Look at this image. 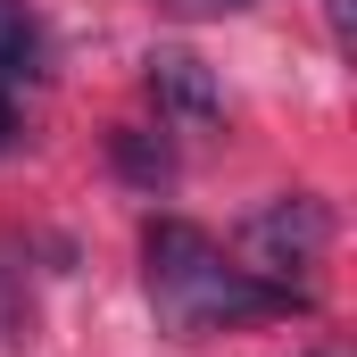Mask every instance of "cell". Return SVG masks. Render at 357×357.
Returning a JSON list of instances; mask_svg holds the SVG:
<instances>
[{"instance_id":"obj_1","label":"cell","mask_w":357,"mask_h":357,"mask_svg":"<svg viewBox=\"0 0 357 357\" xmlns=\"http://www.w3.org/2000/svg\"><path fill=\"white\" fill-rule=\"evenodd\" d=\"M142 282H150V307L158 324L183 333V341H208V333H250V324H274V316H307L316 299L291 291V282H266L241 258L216 250L208 225L191 216H150L142 233Z\"/></svg>"},{"instance_id":"obj_2","label":"cell","mask_w":357,"mask_h":357,"mask_svg":"<svg viewBox=\"0 0 357 357\" xmlns=\"http://www.w3.org/2000/svg\"><path fill=\"white\" fill-rule=\"evenodd\" d=\"M233 250H241V266H250V274L299 291V274H316V266H324V250H333V208H324L316 191H282V199H266V208L241 216Z\"/></svg>"},{"instance_id":"obj_3","label":"cell","mask_w":357,"mask_h":357,"mask_svg":"<svg viewBox=\"0 0 357 357\" xmlns=\"http://www.w3.org/2000/svg\"><path fill=\"white\" fill-rule=\"evenodd\" d=\"M150 100L175 125H216L225 116V91H216V75H208L199 50H150Z\"/></svg>"},{"instance_id":"obj_4","label":"cell","mask_w":357,"mask_h":357,"mask_svg":"<svg viewBox=\"0 0 357 357\" xmlns=\"http://www.w3.org/2000/svg\"><path fill=\"white\" fill-rule=\"evenodd\" d=\"M108 158H116V175L142 183V191L175 183V150H167L158 133H142V125H116V133H108Z\"/></svg>"},{"instance_id":"obj_5","label":"cell","mask_w":357,"mask_h":357,"mask_svg":"<svg viewBox=\"0 0 357 357\" xmlns=\"http://www.w3.org/2000/svg\"><path fill=\"white\" fill-rule=\"evenodd\" d=\"M42 75V25L25 0H0V84H33Z\"/></svg>"},{"instance_id":"obj_6","label":"cell","mask_w":357,"mask_h":357,"mask_svg":"<svg viewBox=\"0 0 357 357\" xmlns=\"http://www.w3.org/2000/svg\"><path fill=\"white\" fill-rule=\"evenodd\" d=\"M158 8L191 25V17H241V8H258V0H158Z\"/></svg>"},{"instance_id":"obj_7","label":"cell","mask_w":357,"mask_h":357,"mask_svg":"<svg viewBox=\"0 0 357 357\" xmlns=\"http://www.w3.org/2000/svg\"><path fill=\"white\" fill-rule=\"evenodd\" d=\"M324 25H333V42L349 50L357 42V0H324Z\"/></svg>"},{"instance_id":"obj_8","label":"cell","mask_w":357,"mask_h":357,"mask_svg":"<svg viewBox=\"0 0 357 357\" xmlns=\"http://www.w3.org/2000/svg\"><path fill=\"white\" fill-rule=\"evenodd\" d=\"M8 333H17V274L0 266V341H8Z\"/></svg>"},{"instance_id":"obj_9","label":"cell","mask_w":357,"mask_h":357,"mask_svg":"<svg viewBox=\"0 0 357 357\" xmlns=\"http://www.w3.org/2000/svg\"><path fill=\"white\" fill-rule=\"evenodd\" d=\"M17 142V108H8V91H0V150Z\"/></svg>"}]
</instances>
